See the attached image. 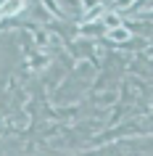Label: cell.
Returning <instances> with one entry per match:
<instances>
[{
	"label": "cell",
	"instance_id": "4",
	"mask_svg": "<svg viewBox=\"0 0 153 156\" xmlns=\"http://www.w3.org/2000/svg\"><path fill=\"white\" fill-rule=\"evenodd\" d=\"M100 19H103V24L108 27V29H119V27H124V21L119 19V13H116V11H106Z\"/></svg>",
	"mask_w": 153,
	"mask_h": 156
},
{
	"label": "cell",
	"instance_id": "5",
	"mask_svg": "<svg viewBox=\"0 0 153 156\" xmlns=\"http://www.w3.org/2000/svg\"><path fill=\"white\" fill-rule=\"evenodd\" d=\"M137 0H113V11H129Z\"/></svg>",
	"mask_w": 153,
	"mask_h": 156
},
{
	"label": "cell",
	"instance_id": "1",
	"mask_svg": "<svg viewBox=\"0 0 153 156\" xmlns=\"http://www.w3.org/2000/svg\"><path fill=\"white\" fill-rule=\"evenodd\" d=\"M106 32H108V27L103 24V19L85 21V27H82V37H98V34H106Z\"/></svg>",
	"mask_w": 153,
	"mask_h": 156
},
{
	"label": "cell",
	"instance_id": "3",
	"mask_svg": "<svg viewBox=\"0 0 153 156\" xmlns=\"http://www.w3.org/2000/svg\"><path fill=\"white\" fill-rule=\"evenodd\" d=\"M129 37H132L129 27H119V29H108L106 32V40H111V42H127Z\"/></svg>",
	"mask_w": 153,
	"mask_h": 156
},
{
	"label": "cell",
	"instance_id": "2",
	"mask_svg": "<svg viewBox=\"0 0 153 156\" xmlns=\"http://www.w3.org/2000/svg\"><path fill=\"white\" fill-rule=\"evenodd\" d=\"M26 8V0H3V19H11Z\"/></svg>",
	"mask_w": 153,
	"mask_h": 156
}]
</instances>
